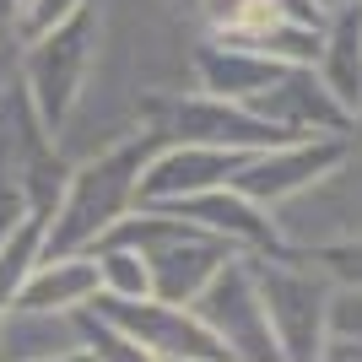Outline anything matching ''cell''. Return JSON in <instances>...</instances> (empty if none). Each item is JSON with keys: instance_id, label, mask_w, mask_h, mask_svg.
<instances>
[{"instance_id": "ffe728a7", "label": "cell", "mask_w": 362, "mask_h": 362, "mask_svg": "<svg viewBox=\"0 0 362 362\" xmlns=\"http://www.w3.org/2000/svg\"><path fill=\"white\" fill-rule=\"evenodd\" d=\"M357 130H362V119H357Z\"/></svg>"}, {"instance_id": "30bf717a", "label": "cell", "mask_w": 362, "mask_h": 362, "mask_svg": "<svg viewBox=\"0 0 362 362\" xmlns=\"http://www.w3.org/2000/svg\"><path fill=\"white\" fill-rule=\"evenodd\" d=\"M314 76H319V87L330 92L351 119H362V6L335 11L330 22H325Z\"/></svg>"}, {"instance_id": "8992f818", "label": "cell", "mask_w": 362, "mask_h": 362, "mask_svg": "<svg viewBox=\"0 0 362 362\" xmlns=\"http://www.w3.org/2000/svg\"><path fill=\"white\" fill-rule=\"evenodd\" d=\"M92 314L114 325L119 335H130L146 357L157 362H227L222 346L211 341V330L200 325L189 308H168V303H103L92 298Z\"/></svg>"}, {"instance_id": "7a4b0ae2", "label": "cell", "mask_w": 362, "mask_h": 362, "mask_svg": "<svg viewBox=\"0 0 362 362\" xmlns=\"http://www.w3.org/2000/svg\"><path fill=\"white\" fill-rule=\"evenodd\" d=\"M259 287V308L271 319L276 351L281 362H314L330 341V303L335 281L319 271L303 249H271V255H249Z\"/></svg>"}, {"instance_id": "2e32d148", "label": "cell", "mask_w": 362, "mask_h": 362, "mask_svg": "<svg viewBox=\"0 0 362 362\" xmlns=\"http://www.w3.org/2000/svg\"><path fill=\"white\" fill-rule=\"evenodd\" d=\"M314 362H362V341H341V335H330Z\"/></svg>"}, {"instance_id": "9c48e42d", "label": "cell", "mask_w": 362, "mask_h": 362, "mask_svg": "<svg viewBox=\"0 0 362 362\" xmlns=\"http://www.w3.org/2000/svg\"><path fill=\"white\" fill-rule=\"evenodd\" d=\"M98 298V271L92 255H44L22 281L11 308H33V314H81Z\"/></svg>"}, {"instance_id": "7c38bea8", "label": "cell", "mask_w": 362, "mask_h": 362, "mask_svg": "<svg viewBox=\"0 0 362 362\" xmlns=\"http://www.w3.org/2000/svg\"><path fill=\"white\" fill-rule=\"evenodd\" d=\"M87 6L92 0H16V49L38 44V38H49L54 28L76 22Z\"/></svg>"}, {"instance_id": "3957f363", "label": "cell", "mask_w": 362, "mask_h": 362, "mask_svg": "<svg viewBox=\"0 0 362 362\" xmlns=\"http://www.w3.org/2000/svg\"><path fill=\"white\" fill-rule=\"evenodd\" d=\"M98 33H103V16H98V0L87 11L54 28L49 38L38 44H22L16 49V87L28 92V103L38 108V119L49 124V136L71 119L76 98L92 76V60H98Z\"/></svg>"}, {"instance_id": "6da1fadb", "label": "cell", "mask_w": 362, "mask_h": 362, "mask_svg": "<svg viewBox=\"0 0 362 362\" xmlns=\"http://www.w3.org/2000/svg\"><path fill=\"white\" fill-rule=\"evenodd\" d=\"M163 151V136H136L71 168L60 200L44 222V255H92L141 206V173Z\"/></svg>"}, {"instance_id": "8fae6325", "label": "cell", "mask_w": 362, "mask_h": 362, "mask_svg": "<svg viewBox=\"0 0 362 362\" xmlns=\"http://www.w3.org/2000/svg\"><path fill=\"white\" fill-rule=\"evenodd\" d=\"M92 271H98V298L103 303H146L151 298L146 259H141L136 249L98 243V249H92Z\"/></svg>"}, {"instance_id": "4fadbf2b", "label": "cell", "mask_w": 362, "mask_h": 362, "mask_svg": "<svg viewBox=\"0 0 362 362\" xmlns=\"http://www.w3.org/2000/svg\"><path fill=\"white\" fill-rule=\"evenodd\" d=\"M81 346H87V362H157V357H146L130 335L103 325L92 308H81Z\"/></svg>"}, {"instance_id": "ba28073f", "label": "cell", "mask_w": 362, "mask_h": 362, "mask_svg": "<svg viewBox=\"0 0 362 362\" xmlns=\"http://www.w3.org/2000/svg\"><path fill=\"white\" fill-rule=\"evenodd\" d=\"M71 357H87L81 314H33V308L0 314V362H71Z\"/></svg>"}, {"instance_id": "e0dca14e", "label": "cell", "mask_w": 362, "mask_h": 362, "mask_svg": "<svg viewBox=\"0 0 362 362\" xmlns=\"http://www.w3.org/2000/svg\"><path fill=\"white\" fill-rule=\"evenodd\" d=\"M11 81H16V44H0V98L11 92Z\"/></svg>"}, {"instance_id": "9a60e30c", "label": "cell", "mask_w": 362, "mask_h": 362, "mask_svg": "<svg viewBox=\"0 0 362 362\" xmlns=\"http://www.w3.org/2000/svg\"><path fill=\"white\" fill-rule=\"evenodd\" d=\"M330 335H341V341H362V292H335Z\"/></svg>"}, {"instance_id": "52a82bcc", "label": "cell", "mask_w": 362, "mask_h": 362, "mask_svg": "<svg viewBox=\"0 0 362 362\" xmlns=\"http://www.w3.org/2000/svg\"><path fill=\"white\" fill-rule=\"evenodd\" d=\"M243 168L238 151H211V146H163L141 173V206H184L211 189H227L233 173Z\"/></svg>"}, {"instance_id": "5b68a950", "label": "cell", "mask_w": 362, "mask_h": 362, "mask_svg": "<svg viewBox=\"0 0 362 362\" xmlns=\"http://www.w3.org/2000/svg\"><path fill=\"white\" fill-rule=\"evenodd\" d=\"M357 141V136H351ZM351 141H287V146H271V151H255L243 157V168L233 173V195H243L249 206H259L265 216H276L281 206L303 200L308 189L330 179L335 168L346 163Z\"/></svg>"}, {"instance_id": "ac0fdd59", "label": "cell", "mask_w": 362, "mask_h": 362, "mask_svg": "<svg viewBox=\"0 0 362 362\" xmlns=\"http://www.w3.org/2000/svg\"><path fill=\"white\" fill-rule=\"evenodd\" d=\"M0 44H16V0H0Z\"/></svg>"}, {"instance_id": "d6986e66", "label": "cell", "mask_w": 362, "mask_h": 362, "mask_svg": "<svg viewBox=\"0 0 362 362\" xmlns=\"http://www.w3.org/2000/svg\"><path fill=\"white\" fill-rule=\"evenodd\" d=\"M319 11H325V22H330L335 11H351V6H362V0H314Z\"/></svg>"}, {"instance_id": "5bb4252c", "label": "cell", "mask_w": 362, "mask_h": 362, "mask_svg": "<svg viewBox=\"0 0 362 362\" xmlns=\"http://www.w3.org/2000/svg\"><path fill=\"white\" fill-rule=\"evenodd\" d=\"M319 271L335 281V292H362V238L351 243H325V249H303Z\"/></svg>"}, {"instance_id": "277c9868", "label": "cell", "mask_w": 362, "mask_h": 362, "mask_svg": "<svg viewBox=\"0 0 362 362\" xmlns=\"http://www.w3.org/2000/svg\"><path fill=\"white\" fill-rule=\"evenodd\" d=\"M189 314L211 330V341L222 346L227 362H281L271 319L259 308V287H255V271H249V255L227 259L222 271H216V281L189 303Z\"/></svg>"}]
</instances>
